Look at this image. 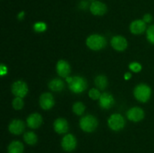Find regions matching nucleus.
I'll use <instances>...</instances> for the list:
<instances>
[{
	"instance_id": "nucleus-21",
	"label": "nucleus",
	"mask_w": 154,
	"mask_h": 153,
	"mask_svg": "<svg viewBox=\"0 0 154 153\" xmlns=\"http://www.w3.org/2000/svg\"><path fill=\"white\" fill-rule=\"evenodd\" d=\"M95 85L99 89H105L108 86V79L105 75H98L95 79Z\"/></svg>"
},
{
	"instance_id": "nucleus-27",
	"label": "nucleus",
	"mask_w": 154,
	"mask_h": 153,
	"mask_svg": "<svg viewBox=\"0 0 154 153\" xmlns=\"http://www.w3.org/2000/svg\"><path fill=\"white\" fill-rule=\"evenodd\" d=\"M129 68L132 70V72H135V73H138L142 69V66L140 63L136 62H133L130 63L129 65Z\"/></svg>"
},
{
	"instance_id": "nucleus-33",
	"label": "nucleus",
	"mask_w": 154,
	"mask_h": 153,
	"mask_svg": "<svg viewBox=\"0 0 154 153\" xmlns=\"http://www.w3.org/2000/svg\"><path fill=\"white\" fill-rule=\"evenodd\" d=\"M88 1L91 2V3H92V2H96V1H97V0H88Z\"/></svg>"
},
{
	"instance_id": "nucleus-4",
	"label": "nucleus",
	"mask_w": 154,
	"mask_h": 153,
	"mask_svg": "<svg viewBox=\"0 0 154 153\" xmlns=\"http://www.w3.org/2000/svg\"><path fill=\"white\" fill-rule=\"evenodd\" d=\"M134 96L140 102L145 103L148 101L151 96V88L149 86L144 83L138 84L135 86L133 91Z\"/></svg>"
},
{
	"instance_id": "nucleus-12",
	"label": "nucleus",
	"mask_w": 154,
	"mask_h": 153,
	"mask_svg": "<svg viewBox=\"0 0 154 153\" xmlns=\"http://www.w3.org/2000/svg\"><path fill=\"white\" fill-rule=\"evenodd\" d=\"M27 125L32 129L38 128L43 123V118L42 116L37 112L30 114L26 119Z\"/></svg>"
},
{
	"instance_id": "nucleus-10",
	"label": "nucleus",
	"mask_w": 154,
	"mask_h": 153,
	"mask_svg": "<svg viewBox=\"0 0 154 153\" xmlns=\"http://www.w3.org/2000/svg\"><path fill=\"white\" fill-rule=\"evenodd\" d=\"M111 46L117 51H124L128 46L127 40L121 35H116L111 38Z\"/></svg>"
},
{
	"instance_id": "nucleus-9",
	"label": "nucleus",
	"mask_w": 154,
	"mask_h": 153,
	"mask_svg": "<svg viewBox=\"0 0 154 153\" xmlns=\"http://www.w3.org/2000/svg\"><path fill=\"white\" fill-rule=\"evenodd\" d=\"M39 104L43 110H48L51 109L55 104V100L53 94L50 92H45L41 94L39 98Z\"/></svg>"
},
{
	"instance_id": "nucleus-25",
	"label": "nucleus",
	"mask_w": 154,
	"mask_h": 153,
	"mask_svg": "<svg viewBox=\"0 0 154 153\" xmlns=\"http://www.w3.org/2000/svg\"><path fill=\"white\" fill-rule=\"evenodd\" d=\"M33 28L36 32H43L47 29V25L44 22H37L33 26Z\"/></svg>"
},
{
	"instance_id": "nucleus-8",
	"label": "nucleus",
	"mask_w": 154,
	"mask_h": 153,
	"mask_svg": "<svg viewBox=\"0 0 154 153\" xmlns=\"http://www.w3.org/2000/svg\"><path fill=\"white\" fill-rule=\"evenodd\" d=\"M126 117L130 121L138 122L144 118V111L138 106H134L130 108L126 112Z\"/></svg>"
},
{
	"instance_id": "nucleus-17",
	"label": "nucleus",
	"mask_w": 154,
	"mask_h": 153,
	"mask_svg": "<svg viewBox=\"0 0 154 153\" xmlns=\"http://www.w3.org/2000/svg\"><path fill=\"white\" fill-rule=\"evenodd\" d=\"M69 123L64 118H58L54 121V129L59 134H66L69 130Z\"/></svg>"
},
{
	"instance_id": "nucleus-7",
	"label": "nucleus",
	"mask_w": 154,
	"mask_h": 153,
	"mask_svg": "<svg viewBox=\"0 0 154 153\" xmlns=\"http://www.w3.org/2000/svg\"><path fill=\"white\" fill-rule=\"evenodd\" d=\"M61 146L63 149L66 152H72L75 149L77 146L76 137L72 134H68L65 135L61 141Z\"/></svg>"
},
{
	"instance_id": "nucleus-15",
	"label": "nucleus",
	"mask_w": 154,
	"mask_h": 153,
	"mask_svg": "<svg viewBox=\"0 0 154 153\" xmlns=\"http://www.w3.org/2000/svg\"><path fill=\"white\" fill-rule=\"evenodd\" d=\"M10 133L14 135H20L25 130V124L20 119H14L8 125Z\"/></svg>"
},
{
	"instance_id": "nucleus-24",
	"label": "nucleus",
	"mask_w": 154,
	"mask_h": 153,
	"mask_svg": "<svg viewBox=\"0 0 154 153\" xmlns=\"http://www.w3.org/2000/svg\"><path fill=\"white\" fill-rule=\"evenodd\" d=\"M101 93L99 92V89L96 88H93L89 91V97L90 98L93 100H99L101 97Z\"/></svg>"
},
{
	"instance_id": "nucleus-5",
	"label": "nucleus",
	"mask_w": 154,
	"mask_h": 153,
	"mask_svg": "<svg viewBox=\"0 0 154 153\" xmlns=\"http://www.w3.org/2000/svg\"><path fill=\"white\" fill-rule=\"evenodd\" d=\"M108 124L112 130L119 131L124 128L125 119L123 116L120 115V114H112L108 118Z\"/></svg>"
},
{
	"instance_id": "nucleus-22",
	"label": "nucleus",
	"mask_w": 154,
	"mask_h": 153,
	"mask_svg": "<svg viewBox=\"0 0 154 153\" xmlns=\"http://www.w3.org/2000/svg\"><path fill=\"white\" fill-rule=\"evenodd\" d=\"M85 105L82 102H76L72 106V110L78 116L82 115L84 112V111H85Z\"/></svg>"
},
{
	"instance_id": "nucleus-32",
	"label": "nucleus",
	"mask_w": 154,
	"mask_h": 153,
	"mask_svg": "<svg viewBox=\"0 0 154 153\" xmlns=\"http://www.w3.org/2000/svg\"><path fill=\"white\" fill-rule=\"evenodd\" d=\"M131 77H132V74H131V73H129V72H127V73L125 74V75H124L125 80H128L130 79Z\"/></svg>"
},
{
	"instance_id": "nucleus-3",
	"label": "nucleus",
	"mask_w": 154,
	"mask_h": 153,
	"mask_svg": "<svg viewBox=\"0 0 154 153\" xmlns=\"http://www.w3.org/2000/svg\"><path fill=\"white\" fill-rule=\"evenodd\" d=\"M98 120L94 116L87 115L80 119L79 125L81 130L87 133H92L98 127Z\"/></svg>"
},
{
	"instance_id": "nucleus-18",
	"label": "nucleus",
	"mask_w": 154,
	"mask_h": 153,
	"mask_svg": "<svg viewBox=\"0 0 154 153\" xmlns=\"http://www.w3.org/2000/svg\"><path fill=\"white\" fill-rule=\"evenodd\" d=\"M24 146L20 141H12L8 146V153H23Z\"/></svg>"
},
{
	"instance_id": "nucleus-13",
	"label": "nucleus",
	"mask_w": 154,
	"mask_h": 153,
	"mask_svg": "<svg viewBox=\"0 0 154 153\" xmlns=\"http://www.w3.org/2000/svg\"><path fill=\"white\" fill-rule=\"evenodd\" d=\"M114 98L109 92H104L99 98V105L102 109L108 110L112 107L114 104Z\"/></svg>"
},
{
	"instance_id": "nucleus-26",
	"label": "nucleus",
	"mask_w": 154,
	"mask_h": 153,
	"mask_svg": "<svg viewBox=\"0 0 154 153\" xmlns=\"http://www.w3.org/2000/svg\"><path fill=\"white\" fill-rule=\"evenodd\" d=\"M147 39L150 44H154V25L149 26L147 29Z\"/></svg>"
},
{
	"instance_id": "nucleus-20",
	"label": "nucleus",
	"mask_w": 154,
	"mask_h": 153,
	"mask_svg": "<svg viewBox=\"0 0 154 153\" xmlns=\"http://www.w3.org/2000/svg\"><path fill=\"white\" fill-rule=\"evenodd\" d=\"M23 140L26 144L30 146H33L35 145V144L37 143L38 136L34 132L27 131L24 133Z\"/></svg>"
},
{
	"instance_id": "nucleus-19",
	"label": "nucleus",
	"mask_w": 154,
	"mask_h": 153,
	"mask_svg": "<svg viewBox=\"0 0 154 153\" xmlns=\"http://www.w3.org/2000/svg\"><path fill=\"white\" fill-rule=\"evenodd\" d=\"M48 87L51 91L54 92H61L64 89L65 84L62 80L55 78L51 80L48 83Z\"/></svg>"
},
{
	"instance_id": "nucleus-29",
	"label": "nucleus",
	"mask_w": 154,
	"mask_h": 153,
	"mask_svg": "<svg viewBox=\"0 0 154 153\" xmlns=\"http://www.w3.org/2000/svg\"><path fill=\"white\" fill-rule=\"evenodd\" d=\"M88 2L86 1V0H81V2H80L79 3V8L81 9H82V10H85V9H87V8L88 7Z\"/></svg>"
},
{
	"instance_id": "nucleus-23",
	"label": "nucleus",
	"mask_w": 154,
	"mask_h": 153,
	"mask_svg": "<svg viewBox=\"0 0 154 153\" xmlns=\"http://www.w3.org/2000/svg\"><path fill=\"white\" fill-rule=\"evenodd\" d=\"M24 106V102L22 98L20 97H16L12 101V106L14 107V109L16 110H20L23 109Z\"/></svg>"
},
{
	"instance_id": "nucleus-30",
	"label": "nucleus",
	"mask_w": 154,
	"mask_h": 153,
	"mask_svg": "<svg viewBox=\"0 0 154 153\" xmlns=\"http://www.w3.org/2000/svg\"><path fill=\"white\" fill-rule=\"evenodd\" d=\"M8 73V68L6 67V65H5L4 64H1V67H0V74H1V76H3L4 75L7 74Z\"/></svg>"
},
{
	"instance_id": "nucleus-6",
	"label": "nucleus",
	"mask_w": 154,
	"mask_h": 153,
	"mask_svg": "<svg viewBox=\"0 0 154 153\" xmlns=\"http://www.w3.org/2000/svg\"><path fill=\"white\" fill-rule=\"evenodd\" d=\"M11 92L16 97L24 98L29 92L28 86L24 81L17 80L12 84Z\"/></svg>"
},
{
	"instance_id": "nucleus-11",
	"label": "nucleus",
	"mask_w": 154,
	"mask_h": 153,
	"mask_svg": "<svg viewBox=\"0 0 154 153\" xmlns=\"http://www.w3.org/2000/svg\"><path fill=\"white\" fill-rule=\"evenodd\" d=\"M90 10L95 16H103L108 10V8L105 3L97 0L90 4Z\"/></svg>"
},
{
	"instance_id": "nucleus-14",
	"label": "nucleus",
	"mask_w": 154,
	"mask_h": 153,
	"mask_svg": "<svg viewBox=\"0 0 154 153\" xmlns=\"http://www.w3.org/2000/svg\"><path fill=\"white\" fill-rule=\"evenodd\" d=\"M57 72L58 75L61 77L66 78L69 76L71 73V67L69 62L65 60H60L57 64Z\"/></svg>"
},
{
	"instance_id": "nucleus-28",
	"label": "nucleus",
	"mask_w": 154,
	"mask_h": 153,
	"mask_svg": "<svg viewBox=\"0 0 154 153\" xmlns=\"http://www.w3.org/2000/svg\"><path fill=\"white\" fill-rule=\"evenodd\" d=\"M143 20L146 22V23H149L153 20V16L150 14H146L143 16Z\"/></svg>"
},
{
	"instance_id": "nucleus-16",
	"label": "nucleus",
	"mask_w": 154,
	"mask_h": 153,
	"mask_svg": "<svg viewBox=\"0 0 154 153\" xmlns=\"http://www.w3.org/2000/svg\"><path fill=\"white\" fill-rule=\"evenodd\" d=\"M130 32L134 34H141L146 30V22L143 20H136L131 22L129 26Z\"/></svg>"
},
{
	"instance_id": "nucleus-2",
	"label": "nucleus",
	"mask_w": 154,
	"mask_h": 153,
	"mask_svg": "<svg viewBox=\"0 0 154 153\" xmlns=\"http://www.w3.org/2000/svg\"><path fill=\"white\" fill-rule=\"evenodd\" d=\"M86 44L92 50L98 51L104 49L106 46L107 40L104 36L99 34H93L87 38Z\"/></svg>"
},
{
	"instance_id": "nucleus-1",
	"label": "nucleus",
	"mask_w": 154,
	"mask_h": 153,
	"mask_svg": "<svg viewBox=\"0 0 154 153\" xmlns=\"http://www.w3.org/2000/svg\"><path fill=\"white\" fill-rule=\"evenodd\" d=\"M66 80L68 82L69 89L76 94L82 93L87 88V81L83 76H69L66 78Z\"/></svg>"
},
{
	"instance_id": "nucleus-31",
	"label": "nucleus",
	"mask_w": 154,
	"mask_h": 153,
	"mask_svg": "<svg viewBox=\"0 0 154 153\" xmlns=\"http://www.w3.org/2000/svg\"><path fill=\"white\" fill-rule=\"evenodd\" d=\"M24 16H25V12L24 11H21L17 15V18L19 20H23L24 18Z\"/></svg>"
}]
</instances>
